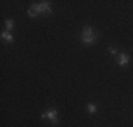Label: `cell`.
Instances as JSON below:
<instances>
[{
	"label": "cell",
	"mask_w": 133,
	"mask_h": 127,
	"mask_svg": "<svg viewBox=\"0 0 133 127\" xmlns=\"http://www.w3.org/2000/svg\"><path fill=\"white\" fill-rule=\"evenodd\" d=\"M81 41L84 44H87V45H94L98 41V33H95L92 27L85 25L84 30H82V34H81Z\"/></svg>",
	"instance_id": "obj_1"
},
{
	"label": "cell",
	"mask_w": 133,
	"mask_h": 127,
	"mask_svg": "<svg viewBox=\"0 0 133 127\" xmlns=\"http://www.w3.org/2000/svg\"><path fill=\"white\" fill-rule=\"evenodd\" d=\"M27 13H28L30 17H37L38 14H43L44 13L43 4H41V3H34V4H31V7L27 10Z\"/></svg>",
	"instance_id": "obj_2"
},
{
	"label": "cell",
	"mask_w": 133,
	"mask_h": 127,
	"mask_svg": "<svg viewBox=\"0 0 133 127\" xmlns=\"http://www.w3.org/2000/svg\"><path fill=\"white\" fill-rule=\"evenodd\" d=\"M57 110L55 109H50V110H47L45 113H43L41 114V119H50L51 122L54 123V124H58V119H57Z\"/></svg>",
	"instance_id": "obj_3"
},
{
	"label": "cell",
	"mask_w": 133,
	"mask_h": 127,
	"mask_svg": "<svg viewBox=\"0 0 133 127\" xmlns=\"http://www.w3.org/2000/svg\"><path fill=\"white\" fill-rule=\"evenodd\" d=\"M116 62H118L119 65L125 66L130 62V57H129L128 54H118V55H116Z\"/></svg>",
	"instance_id": "obj_4"
},
{
	"label": "cell",
	"mask_w": 133,
	"mask_h": 127,
	"mask_svg": "<svg viewBox=\"0 0 133 127\" xmlns=\"http://www.w3.org/2000/svg\"><path fill=\"white\" fill-rule=\"evenodd\" d=\"M2 38L4 41H7V43H13V40H14L13 36H11L9 31H3V33H2Z\"/></svg>",
	"instance_id": "obj_5"
},
{
	"label": "cell",
	"mask_w": 133,
	"mask_h": 127,
	"mask_svg": "<svg viewBox=\"0 0 133 127\" xmlns=\"http://www.w3.org/2000/svg\"><path fill=\"white\" fill-rule=\"evenodd\" d=\"M87 109H88V112H89V113H96V110H98V107H96V104H95V103H88V107H87Z\"/></svg>",
	"instance_id": "obj_6"
},
{
	"label": "cell",
	"mask_w": 133,
	"mask_h": 127,
	"mask_svg": "<svg viewBox=\"0 0 133 127\" xmlns=\"http://www.w3.org/2000/svg\"><path fill=\"white\" fill-rule=\"evenodd\" d=\"M6 28H7V31H10L11 30V28H13L14 27V21L13 20H11V18H10V20H6Z\"/></svg>",
	"instance_id": "obj_7"
},
{
	"label": "cell",
	"mask_w": 133,
	"mask_h": 127,
	"mask_svg": "<svg viewBox=\"0 0 133 127\" xmlns=\"http://www.w3.org/2000/svg\"><path fill=\"white\" fill-rule=\"evenodd\" d=\"M109 52L113 54V55H118V50H116L115 47H109Z\"/></svg>",
	"instance_id": "obj_8"
}]
</instances>
